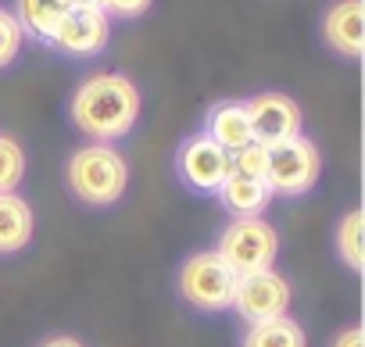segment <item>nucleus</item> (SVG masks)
Masks as SVG:
<instances>
[{"label":"nucleus","mask_w":365,"mask_h":347,"mask_svg":"<svg viewBox=\"0 0 365 347\" xmlns=\"http://www.w3.org/2000/svg\"><path fill=\"white\" fill-rule=\"evenodd\" d=\"M140 90L122 72H97L83 79L68 100L72 125L93 143H115L140 122Z\"/></svg>","instance_id":"f257e3e1"},{"label":"nucleus","mask_w":365,"mask_h":347,"mask_svg":"<svg viewBox=\"0 0 365 347\" xmlns=\"http://www.w3.org/2000/svg\"><path fill=\"white\" fill-rule=\"evenodd\" d=\"M65 183L76 201L90 208H111L129 187V165L111 143H86L72 150L65 165Z\"/></svg>","instance_id":"f03ea898"},{"label":"nucleus","mask_w":365,"mask_h":347,"mask_svg":"<svg viewBox=\"0 0 365 347\" xmlns=\"http://www.w3.org/2000/svg\"><path fill=\"white\" fill-rule=\"evenodd\" d=\"M237 279L240 276L219 258V251H197L179 265L175 290L197 311H226L233 308Z\"/></svg>","instance_id":"7ed1b4c3"},{"label":"nucleus","mask_w":365,"mask_h":347,"mask_svg":"<svg viewBox=\"0 0 365 347\" xmlns=\"http://www.w3.org/2000/svg\"><path fill=\"white\" fill-rule=\"evenodd\" d=\"M322 172V154L308 136H290L283 143L269 147L265 157V183L279 197H301L319 183Z\"/></svg>","instance_id":"20e7f679"},{"label":"nucleus","mask_w":365,"mask_h":347,"mask_svg":"<svg viewBox=\"0 0 365 347\" xmlns=\"http://www.w3.org/2000/svg\"><path fill=\"white\" fill-rule=\"evenodd\" d=\"M219 258L237 272H262L276 265L279 254V233L258 215V219H233L222 233H219Z\"/></svg>","instance_id":"39448f33"},{"label":"nucleus","mask_w":365,"mask_h":347,"mask_svg":"<svg viewBox=\"0 0 365 347\" xmlns=\"http://www.w3.org/2000/svg\"><path fill=\"white\" fill-rule=\"evenodd\" d=\"M230 172H233L230 150H222L205 133L187 136L179 143V150H175V176L182 180V187H190L197 194H215L226 183Z\"/></svg>","instance_id":"423d86ee"},{"label":"nucleus","mask_w":365,"mask_h":347,"mask_svg":"<svg viewBox=\"0 0 365 347\" xmlns=\"http://www.w3.org/2000/svg\"><path fill=\"white\" fill-rule=\"evenodd\" d=\"M111 40V19L93 4V0H79V4L58 22L51 33V47L65 58H93L108 47Z\"/></svg>","instance_id":"0eeeda50"},{"label":"nucleus","mask_w":365,"mask_h":347,"mask_svg":"<svg viewBox=\"0 0 365 347\" xmlns=\"http://www.w3.org/2000/svg\"><path fill=\"white\" fill-rule=\"evenodd\" d=\"M233 308L240 311L244 322H262V318L287 315V308H290L287 276H279L276 269H262V272L240 276L237 279V294H233Z\"/></svg>","instance_id":"6e6552de"},{"label":"nucleus","mask_w":365,"mask_h":347,"mask_svg":"<svg viewBox=\"0 0 365 347\" xmlns=\"http://www.w3.org/2000/svg\"><path fill=\"white\" fill-rule=\"evenodd\" d=\"M247 104V118H251V136L265 147L272 143H283L290 136H301V125H304V115L297 108L294 97L287 93H276V90H265V93H255Z\"/></svg>","instance_id":"1a4fd4ad"},{"label":"nucleus","mask_w":365,"mask_h":347,"mask_svg":"<svg viewBox=\"0 0 365 347\" xmlns=\"http://www.w3.org/2000/svg\"><path fill=\"white\" fill-rule=\"evenodd\" d=\"M319 33H322V43L333 54L358 61L361 51H365V8H361V0H333L322 15Z\"/></svg>","instance_id":"9d476101"},{"label":"nucleus","mask_w":365,"mask_h":347,"mask_svg":"<svg viewBox=\"0 0 365 347\" xmlns=\"http://www.w3.org/2000/svg\"><path fill=\"white\" fill-rule=\"evenodd\" d=\"M208 140H215L222 150H240L244 143H251V118H247V104L244 100H219L208 108L205 115V129Z\"/></svg>","instance_id":"9b49d317"},{"label":"nucleus","mask_w":365,"mask_h":347,"mask_svg":"<svg viewBox=\"0 0 365 347\" xmlns=\"http://www.w3.org/2000/svg\"><path fill=\"white\" fill-rule=\"evenodd\" d=\"M215 197L222 201V208L233 215V219H258L269 204H272V190L265 180H255V176H240V172H230L226 183L215 190Z\"/></svg>","instance_id":"f8f14e48"},{"label":"nucleus","mask_w":365,"mask_h":347,"mask_svg":"<svg viewBox=\"0 0 365 347\" xmlns=\"http://www.w3.org/2000/svg\"><path fill=\"white\" fill-rule=\"evenodd\" d=\"M33 208L19 194H0V254H19L33 240Z\"/></svg>","instance_id":"ddd939ff"},{"label":"nucleus","mask_w":365,"mask_h":347,"mask_svg":"<svg viewBox=\"0 0 365 347\" xmlns=\"http://www.w3.org/2000/svg\"><path fill=\"white\" fill-rule=\"evenodd\" d=\"M79 4V0H15V19L22 26V36H33L40 43L51 40L58 22Z\"/></svg>","instance_id":"4468645a"},{"label":"nucleus","mask_w":365,"mask_h":347,"mask_svg":"<svg viewBox=\"0 0 365 347\" xmlns=\"http://www.w3.org/2000/svg\"><path fill=\"white\" fill-rule=\"evenodd\" d=\"M240 347H308V336L301 322H294L290 315H276V318L247 322Z\"/></svg>","instance_id":"2eb2a0df"},{"label":"nucleus","mask_w":365,"mask_h":347,"mask_svg":"<svg viewBox=\"0 0 365 347\" xmlns=\"http://www.w3.org/2000/svg\"><path fill=\"white\" fill-rule=\"evenodd\" d=\"M336 254H340V261H344L351 272H361L365 251H361V212H358V208H351V212L340 219V226H336Z\"/></svg>","instance_id":"dca6fc26"},{"label":"nucleus","mask_w":365,"mask_h":347,"mask_svg":"<svg viewBox=\"0 0 365 347\" xmlns=\"http://www.w3.org/2000/svg\"><path fill=\"white\" fill-rule=\"evenodd\" d=\"M26 176V150L19 140L0 136V194H15Z\"/></svg>","instance_id":"f3484780"},{"label":"nucleus","mask_w":365,"mask_h":347,"mask_svg":"<svg viewBox=\"0 0 365 347\" xmlns=\"http://www.w3.org/2000/svg\"><path fill=\"white\" fill-rule=\"evenodd\" d=\"M22 26L15 19V11L0 8V68H8L19 54H22Z\"/></svg>","instance_id":"a211bd4d"},{"label":"nucleus","mask_w":365,"mask_h":347,"mask_svg":"<svg viewBox=\"0 0 365 347\" xmlns=\"http://www.w3.org/2000/svg\"><path fill=\"white\" fill-rule=\"evenodd\" d=\"M233 157V172H240V176H255V180H265V157H269V147L251 140L244 143L240 150L230 154Z\"/></svg>","instance_id":"6ab92c4d"},{"label":"nucleus","mask_w":365,"mask_h":347,"mask_svg":"<svg viewBox=\"0 0 365 347\" xmlns=\"http://www.w3.org/2000/svg\"><path fill=\"white\" fill-rule=\"evenodd\" d=\"M93 4L108 15V19H118V22H129V19H140L154 0H93Z\"/></svg>","instance_id":"aec40b11"},{"label":"nucleus","mask_w":365,"mask_h":347,"mask_svg":"<svg viewBox=\"0 0 365 347\" xmlns=\"http://www.w3.org/2000/svg\"><path fill=\"white\" fill-rule=\"evenodd\" d=\"M333 347H361V329L358 326H347L333 336Z\"/></svg>","instance_id":"412c9836"},{"label":"nucleus","mask_w":365,"mask_h":347,"mask_svg":"<svg viewBox=\"0 0 365 347\" xmlns=\"http://www.w3.org/2000/svg\"><path fill=\"white\" fill-rule=\"evenodd\" d=\"M40 347H83L76 336H51V340H43Z\"/></svg>","instance_id":"4be33fe9"}]
</instances>
